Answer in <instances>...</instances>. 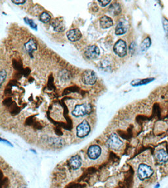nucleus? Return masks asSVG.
Listing matches in <instances>:
<instances>
[{"label":"nucleus","instance_id":"4be33fe9","mask_svg":"<svg viewBox=\"0 0 168 188\" xmlns=\"http://www.w3.org/2000/svg\"><path fill=\"white\" fill-rule=\"evenodd\" d=\"M98 2L102 7H106L110 3V1H98Z\"/></svg>","mask_w":168,"mask_h":188},{"label":"nucleus","instance_id":"5701e85b","mask_svg":"<svg viewBox=\"0 0 168 188\" xmlns=\"http://www.w3.org/2000/svg\"><path fill=\"white\" fill-rule=\"evenodd\" d=\"M12 2L17 5H22L25 3L26 1H24V0H16V1H12Z\"/></svg>","mask_w":168,"mask_h":188},{"label":"nucleus","instance_id":"412c9836","mask_svg":"<svg viewBox=\"0 0 168 188\" xmlns=\"http://www.w3.org/2000/svg\"><path fill=\"white\" fill-rule=\"evenodd\" d=\"M6 77H7V72L5 70H3L1 71V73H0V82H1V84H3L4 82V80L6 78Z\"/></svg>","mask_w":168,"mask_h":188},{"label":"nucleus","instance_id":"2eb2a0df","mask_svg":"<svg viewBox=\"0 0 168 188\" xmlns=\"http://www.w3.org/2000/svg\"><path fill=\"white\" fill-rule=\"evenodd\" d=\"M52 27L57 32H63L65 29V24L63 23V21L58 19V18L53 21V22L52 23Z\"/></svg>","mask_w":168,"mask_h":188},{"label":"nucleus","instance_id":"1a4fd4ad","mask_svg":"<svg viewBox=\"0 0 168 188\" xmlns=\"http://www.w3.org/2000/svg\"><path fill=\"white\" fill-rule=\"evenodd\" d=\"M128 23L127 22L124 20H120L117 24L115 28V34L116 35H122L127 32L128 30Z\"/></svg>","mask_w":168,"mask_h":188},{"label":"nucleus","instance_id":"f8f14e48","mask_svg":"<svg viewBox=\"0 0 168 188\" xmlns=\"http://www.w3.org/2000/svg\"><path fill=\"white\" fill-rule=\"evenodd\" d=\"M156 159L159 163H166L168 161V154L164 149H160L156 153Z\"/></svg>","mask_w":168,"mask_h":188},{"label":"nucleus","instance_id":"9b49d317","mask_svg":"<svg viewBox=\"0 0 168 188\" xmlns=\"http://www.w3.org/2000/svg\"><path fill=\"white\" fill-rule=\"evenodd\" d=\"M68 39L71 42H77L82 37V33L78 29H71L66 34Z\"/></svg>","mask_w":168,"mask_h":188},{"label":"nucleus","instance_id":"0eeeda50","mask_svg":"<svg viewBox=\"0 0 168 188\" xmlns=\"http://www.w3.org/2000/svg\"><path fill=\"white\" fill-rule=\"evenodd\" d=\"M85 55L89 59H96L100 55V49L97 46H90L86 49Z\"/></svg>","mask_w":168,"mask_h":188},{"label":"nucleus","instance_id":"9d476101","mask_svg":"<svg viewBox=\"0 0 168 188\" xmlns=\"http://www.w3.org/2000/svg\"><path fill=\"white\" fill-rule=\"evenodd\" d=\"M68 165L73 170H78L82 165V160L79 155L73 156L68 161Z\"/></svg>","mask_w":168,"mask_h":188},{"label":"nucleus","instance_id":"f03ea898","mask_svg":"<svg viewBox=\"0 0 168 188\" xmlns=\"http://www.w3.org/2000/svg\"><path fill=\"white\" fill-rule=\"evenodd\" d=\"M91 111V106L88 103H84L82 105H77L74 107L72 115L76 117H82L88 115Z\"/></svg>","mask_w":168,"mask_h":188},{"label":"nucleus","instance_id":"6ab92c4d","mask_svg":"<svg viewBox=\"0 0 168 188\" xmlns=\"http://www.w3.org/2000/svg\"><path fill=\"white\" fill-rule=\"evenodd\" d=\"M152 80H153V79L152 78H148V79H143V80H134L135 82H137V84H135L134 86H139V85H142V84H148L150 82H151Z\"/></svg>","mask_w":168,"mask_h":188},{"label":"nucleus","instance_id":"20e7f679","mask_svg":"<svg viewBox=\"0 0 168 188\" xmlns=\"http://www.w3.org/2000/svg\"><path fill=\"white\" fill-rule=\"evenodd\" d=\"M91 130V127L89 122L86 120L83 121L76 128V134L77 136L83 138V137L88 136Z\"/></svg>","mask_w":168,"mask_h":188},{"label":"nucleus","instance_id":"a211bd4d","mask_svg":"<svg viewBox=\"0 0 168 188\" xmlns=\"http://www.w3.org/2000/svg\"><path fill=\"white\" fill-rule=\"evenodd\" d=\"M51 18V15H49L48 13V12H42V13L40 16V20L42 22L46 23V22H48L50 21Z\"/></svg>","mask_w":168,"mask_h":188},{"label":"nucleus","instance_id":"f257e3e1","mask_svg":"<svg viewBox=\"0 0 168 188\" xmlns=\"http://www.w3.org/2000/svg\"><path fill=\"white\" fill-rule=\"evenodd\" d=\"M153 173L154 171L152 167L146 164H141L137 169V176L141 180L151 178Z\"/></svg>","mask_w":168,"mask_h":188},{"label":"nucleus","instance_id":"aec40b11","mask_svg":"<svg viewBox=\"0 0 168 188\" xmlns=\"http://www.w3.org/2000/svg\"><path fill=\"white\" fill-rule=\"evenodd\" d=\"M24 22H25L26 24H28V25H30V27L34 29V30H37V28H38V27H37V25L31 19H29L28 18H24Z\"/></svg>","mask_w":168,"mask_h":188},{"label":"nucleus","instance_id":"dca6fc26","mask_svg":"<svg viewBox=\"0 0 168 188\" xmlns=\"http://www.w3.org/2000/svg\"><path fill=\"white\" fill-rule=\"evenodd\" d=\"M121 11H122L121 6L120 5V4H118L117 3L112 4L110 5V7H109V12L114 16L118 15L120 13Z\"/></svg>","mask_w":168,"mask_h":188},{"label":"nucleus","instance_id":"39448f33","mask_svg":"<svg viewBox=\"0 0 168 188\" xmlns=\"http://www.w3.org/2000/svg\"><path fill=\"white\" fill-rule=\"evenodd\" d=\"M114 53L120 57H123L127 55V43L123 40H118L114 46Z\"/></svg>","mask_w":168,"mask_h":188},{"label":"nucleus","instance_id":"f3484780","mask_svg":"<svg viewBox=\"0 0 168 188\" xmlns=\"http://www.w3.org/2000/svg\"><path fill=\"white\" fill-rule=\"evenodd\" d=\"M151 45V40L150 37H146L144 40L142 41L141 45V51L142 52H145L146 50L150 47Z\"/></svg>","mask_w":168,"mask_h":188},{"label":"nucleus","instance_id":"ddd939ff","mask_svg":"<svg viewBox=\"0 0 168 188\" xmlns=\"http://www.w3.org/2000/svg\"><path fill=\"white\" fill-rule=\"evenodd\" d=\"M101 27L103 29H107L113 25V21L112 18L108 16H103L100 19Z\"/></svg>","mask_w":168,"mask_h":188},{"label":"nucleus","instance_id":"423d86ee","mask_svg":"<svg viewBox=\"0 0 168 188\" xmlns=\"http://www.w3.org/2000/svg\"><path fill=\"white\" fill-rule=\"evenodd\" d=\"M82 82L86 85H93L97 81V77L96 73L92 70L85 71L82 76Z\"/></svg>","mask_w":168,"mask_h":188},{"label":"nucleus","instance_id":"6e6552de","mask_svg":"<svg viewBox=\"0 0 168 188\" xmlns=\"http://www.w3.org/2000/svg\"><path fill=\"white\" fill-rule=\"evenodd\" d=\"M102 149L100 146L97 145L91 146L88 149V155L89 158L92 160H96L101 156Z\"/></svg>","mask_w":168,"mask_h":188},{"label":"nucleus","instance_id":"7ed1b4c3","mask_svg":"<svg viewBox=\"0 0 168 188\" xmlns=\"http://www.w3.org/2000/svg\"><path fill=\"white\" fill-rule=\"evenodd\" d=\"M107 144L110 149L118 151L122 147L123 143L116 134H113L107 140Z\"/></svg>","mask_w":168,"mask_h":188},{"label":"nucleus","instance_id":"4468645a","mask_svg":"<svg viewBox=\"0 0 168 188\" xmlns=\"http://www.w3.org/2000/svg\"><path fill=\"white\" fill-rule=\"evenodd\" d=\"M37 48V43L34 39H30L25 44V49L30 55H32L34 52L36 51Z\"/></svg>","mask_w":168,"mask_h":188}]
</instances>
